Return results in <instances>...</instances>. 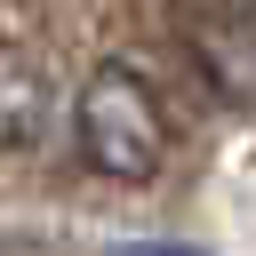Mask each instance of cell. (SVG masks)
Masks as SVG:
<instances>
[{
	"mask_svg": "<svg viewBox=\"0 0 256 256\" xmlns=\"http://www.w3.org/2000/svg\"><path fill=\"white\" fill-rule=\"evenodd\" d=\"M72 152L112 176V184H144L160 160H168V120H160V96L128 72V64H96L72 96Z\"/></svg>",
	"mask_w": 256,
	"mask_h": 256,
	"instance_id": "1",
	"label": "cell"
},
{
	"mask_svg": "<svg viewBox=\"0 0 256 256\" xmlns=\"http://www.w3.org/2000/svg\"><path fill=\"white\" fill-rule=\"evenodd\" d=\"M184 40L208 72V88L240 112H256V0H192Z\"/></svg>",
	"mask_w": 256,
	"mask_h": 256,
	"instance_id": "2",
	"label": "cell"
},
{
	"mask_svg": "<svg viewBox=\"0 0 256 256\" xmlns=\"http://www.w3.org/2000/svg\"><path fill=\"white\" fill-rule=\"evenodd\" d=\"M128 256H192V248H128Z\"/></svg>",
	"mask_w": 256,
	"mask_h": 256,
	"instance_id": "3",
	"label": "cell"
}]
</instances>
